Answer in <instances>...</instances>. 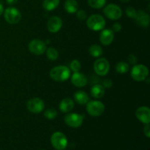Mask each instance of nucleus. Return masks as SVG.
Instances as JSON below:
<instances>
[{
	"label": "nucleus",
	"mask_w": 150,
	"mask_h": 150,
	"mask_svg": "<svg viewBox=\"0 0 150 150\" xmlns=\"http://www.w3.org/2000/svg\"><path fill=\"white\" fill-rule=\"evenodd\" d=\"M70 68L65 65H58L54 67L50 71V77L57 82L66 81L70 77Z\"/></svg>",
	"instance_id": "f257e3e1"
},
{
	"label": "nucleus",
	"mask_w": 150,
	"mask_h": 150,
	"mask_svg": "<svg viewBox=\"0 0 150 150\" xmlns=\"http://www.w3.org/2000/svg\"><path fill=\"white\" fill-rule=\"evenodd\" d=\"M130 76L136 81H144L149 76V69L144 64H135L131 69Z\"/></svg>",
	"instance_id": "f03ea898"
},
{
	"label": "nucleus",
	"mask_w": 150,
	"mask_h": 150,
	"mask_svg": "<svg viewBox=\"0 0 150 150\" xmlns=\"http://www.w3.org/2000/svg\"><path fill=\"white\" fill-rule=\"evenodd\" d=\"M86 26L92 31L103 30L105 26V20L100 14H93L86 20Z\"/></svg>",
	"instance_id": "7ed1b4c3"
},
{
	"label": "nucleus",
	"mask_w": 150,
	"mask_h": 150,
	"mask_svg": "<svg viewBox=\"0 0 150 150\" xmlns=\"http://www.w3.org/2000/svg\"><path fill=\"white\" fill-rule=\"evenodd\" d=\"M86 105L87 113L93 117H100L105 111V105H104V104L101 101H89Z\"/></svg>",
	"instance_id": "20e7f679"
},
{
	"label": "nucleus",
	"mask_w": 150,
	"mask_h": 150,
	"mask_svg": "<svg viewBox=\"0 0 150 150\" xmlns=\"http://www.w3.org/2000/svg\"><path fill=\"white\" fill-rule=\"evenodd\" d=\"M51 143L57 150H64L67 146V139L62 132H55L51 137Z\"/></svg>",
	"instance_id": "39448f33"
},
{
	"label": "nucleus",
	"mask_w": 150,
	"mask_h": 150,
	"mask_svg": "<svg viewBox=\"0 0 150 150\" xmlns=\"http://www.w3.org/2000/svg\"><path fill=\"white\" fill-rule=\"evenodd\" d=\"M103 7V12L104 15L111 20H118V19L121 18L122 16V8L117 4H107L106 6H104Z\"/></svg>",
	"instance_id": "423d86ee"
},
{
	"label": "nucleus",
	"mask_w": 150,
	"mask_h": 150,
	"mask_svg": "<svg viewBox=\"0 0 150 150\" xmlns=\"http://www.w3.org/2000/svg\"><path fill=\"white\" fill-rule=\"evenodd\" d=\"M4 17L10 24H17L21 20V13L16 7H10L4 11Z\"/></svg>",
	"instance_id": "0eeeda50"
},
{
	"label": "nucleus",
	"mask_w": 150,
	"mask_h": 150,
	"mask_svg": "<svg viewBox=\"0 0 150 150\" xmlns=\"http://www.w3.org/2000/svg\"><path fill=\"white\" fill-rule=\"evenodd\" d=\"M94 70L96 75L99 76H105L110 70V64L105 58H98L94 63Z\"/></svg>",
	"instance_id": "6e6552de"
},
{
	"label": "nucleus",
	"mask_w": 150,
	"mask_h": 150,
	"mask_svg": "<svg viewBox=\"0 0 150 150\" xmlns=\"http://www.w3.org/2000/svg\"><path fill=\"white\" fill-rule=\"evenodd\" d=\"M64 122L67 126L73 128H78L83 124V117L77 113H70L64 117Z\"/></svg>",
	"instance_id": "1a4fd4ad"
},
{
	"label": "nucleus",
	"mask_w": 150,
	"mask_h": 150,
	"mask_svg": "<svg viewBox=\"0 0 150 150\" xmlns=\"http://www.w3.org/2000/svg\"><path fill=\"white\" fill-rule=\"evenodd\" d=\"M26 108L31 113L39 114V113L42 112L45 108V103L41 98H31L26 103Z\"/></svg>",
	"instance_id": "9d476101"
},
{
	"label": "nucleus",
	"mask_w": 150,
	"mask_h": 150,
	"mask_svg": "<svg viewBox=\"0 0 150 150\" xmlns=\"http://www.w3.org/2000/svg\"><path fill=\"white\" fill-rule=\"evenodd\" d=\"M29 51L35 55H42L46 51V44L41 40L35 39L29 42L28 45Z\"/></svg>",
	"instance_id": "9b49d317"
},
{
	"label": "nucleus",
	"mask_w": 150,
	"mask_h": 150,
	"mask_svg": "<svg viewBox=\"0 0 150 150\" xmlns=\"http://www.w3.org/2000/svg\"><path fill=\"white\" fill-rule=\"evenodd\" d=\"M63 25L62 20L59 16H52L47 22V29L51 33H57L62 29Z\"/></svg>",
	"instance_id": "f8f14e48"
},
{
	"label": "nucleus",
	"mask_w": 150,
	"mask_h": 150,
	"mask_svg": "<svg viewBox=\"0 0 150 150\" xmlns=\"http://www.w3.org/2000/svg\"><path fill=\"white\" fill-rule=\"evenodd\" d=\"M136 117L141 122L144 124H149L150 109L147 106H141L136 109Z\"/></svg>",
	"instance_id": "ddd939ff"
},
{
	"label": "nucleus",
	"mask_w": 150,
	"mask_h": 150,
	"mask_svg": "<svg viewBox=\"0 0 150 150\" xmlns=\"http://www.w3.org/2000/svg\"><path fill=\"white\" fill-rule=\"evenodd\" d=\"M71 82L76 87L81 88L87 84L88 79L83 73L80 72L73 73L71 76Z\"/></svg>",
	"instance_id": "4468645a"
},
{
	"label": "nucleus",
	"mask_w": 150,
	"mask_h": 150,
	"mask_svg": "<svg viewBox=\"0 0 150 150\" xmlns=\"http://www.w3.org/2000/svg\"><path fill=\"white\" fill-rule=\"evenodd\" d=\"M114 39V32L111 29H103L100 35V41L103 45H109Z\"/></svg>",
	"instance_id": "2eb2a0df"
},
{
	"label": "nucleus",
	"mask_w": 150,
	"mask_h": 150,
	"mask_svg": "<svg viewBox=\"0 0 150 150\" xmlns=\"http://www.w3.org/2000/svg\"><path fill=\"white\" fill-rule=\"evenodd\" d=\"M135 21L139 26L142 27H148L149 25V16L144 10H140L137 11L135 17Z\"/></svg>",
	"instance_id": "dca6fc26"
},
{
	"label": "nucleus",
	"mask_w": 150,
	"mask_h": 150,
	"mask_svg": "<svg viewBox=\"0 0 150 150\" xmlns=\"http://www.w3.org/2000/svg\"><path fill=\"white\" fill-rule=\"evenodd\" d=\"M74 101L68 98H64L60 102L59 108V110L63 113H69L74 108Z\"/></svg>",
	"instance_id": "f3484780"
},
{
	"label": "nucleus",
	"mask_w": 150,
	"mask_h": 150,
	"mask_svg": "<svg viewBox=\"0 0 150 150\" xmlns=\"http://www.w3.org/2000/svg\"><path fill=\"white\" fill-rule=\"evenodd\" d=\"M105 88L99 83H95L90 89V94L92 97L95 99H100L105 95Z\"/></svg>",
	"instance_id": "a211bd4d"
},
{
	"label": "nucleus",
	"mask_w": 150,
	"mask_h": 150,
	"mask_svg": "<svg viewBox=\"0 0 150 150\" xmlns=\"http://www.w3.org/2000/svg\"><path fill=\"white\" fill-rule=\"evenodd\" d=\"M73 98H74L75 101L78 104L81 105H86L89 101V95L86 92H83V91H77V92H76L73 95Z\"/></svg>",
	"instance_id": "6ab92c4d"
},
{
	"label": "nucleus",
	"mask_w": 150,
	"mask_h": 150,
	"mask_svg": "<svg viewBox=\"0 0 150 150\" xmlns=\"http://www.w3.org/2000/svg\"><path fill=\"white\" fill-rule=\"evenodd\" d=\"M64 10L70 14H73L79 10V3L76 0H66L64 4Z\"/></svg>",
	"instance_id": "aec40b11"
},
{
	"label": "nucleus",
	"mask_w": 150,
	"mask_h": 150,
	"mask_svg": "<svg viewBox=\"0 0 150 150\" xmlns=\"http://www.w3.org/2000/svg\"><path fill=\"white\" fill-rule=\"evenodd\" d=\"M60 0H43L42 7L47 11H53L59 5Z\"/></svg>",
	"instance_id": "412c9836"
},
{
	"label": "nucleus",
	"mask_w": 150,
	"mask_h": 150,
	"mask_svg": "<svg viewBox=\"0 0 150 150\" xmlns=\"http://www.w3.org/2000/svg\"><path fill=\"white\" fill-rule=\"evenodd\" d=\"M89 53L92 57L99 58L103 54V50L100 45H98V44H93L89 47Z\"/></svg>",
	"instance_id": "4be33fe9"
},
{
	"label": "nucleus",
	"mask_w": 150,
	"mask_h": 150,
	"mask_svg": "<svg viewBox=\"0 0 150 150\" xmlns=\"http://www.w3.org/2000/svg\"><path fill=\"white\" fill-rule=\"evenodd\" d=\"M115 70L118 73L125 74V73H127L129 71V70H130V66H129L128 63L126 62H119L116 64Z\"/></svg>",
	"instance_id": "5701e85b"
},
{
	"label": "nucleus",
	"mask_w": 150,
	"mask_h": 150,
	"mask_svg": "<svg viewBox=\"0 0 150 150\" xmlns=\"http://www.w3.org/2000/svg\"><path fill=\"white\" fill-rule=\"evenodd\" d=\"M89 7L94 9H101L105 6L107 0H87Z\"/></svg>",
	"instance_id": "b1692460"
},
{
	"label": "nucleus",
	"mask_w": 150,
	"mask_h": 150,
	"mask_svg": "<svg viewBox=\"0 0 150 150\" xmlns=\"http://www.w3.org/2000/svg\"><path fill=\"white\" fill-rule=\"evenodd\" d=\"M46 52V56L47 58L49 60L51 61H55L58 59L59 57V52L57 51V49H56L55 48H53V47H50L48 49H46L45 51Z\"/></svg>",
	"instance_id": "393cba45"
},
{
	"label": "nucleus",
	"mask_w": 150,
	"mask_h": 150,
	"mask_svg": "<svg viewBox=\"0 0 150 150\" xmlns=\"http://www.w3.org/2000/svg\"><path fill=\"white\" fill-rule=\"evenodd\" d=\"M44 117L48 120H54L57 117V111L53 108H48L44 112Z\"/></svg>",
	"instance_id": "a878e982"
},
{
	"label": "nucleus",
	"mask_w": 150,
	"mask_h": 150,
	"mask_svg": "<svg viewBox=\"0 0 150 150\" xmlns=\"http://www.w3.org/2000/svg\"><path fill=\"white\" fill-rule=\"evenodd\" d=\"M81 68V62L79 60L74 59L70 63V71H73V73L79 72Z\"/></svg>",
	"instance_id": "bb28decb"
},
{
	"label": "nucleus",
	"mask_w": 150,
	"mask_h": 150,
	"mask_svg": "<svg viewBox=\"0 0 150 150\" xmlns=\"http://www.w3.org/2000/svg\"><path fill=\"white\" fill-rule=\"evenodd\" d=\"M125 13L127 17L130 18L134 19L136 16V13H137V10L133 7H128L126 8Z\"/></svg>",
	"instance_id": "cd10ccee"
},
{
	"label": "nucleus",
	"mask_w": 150,
	"mask_h": 150,
	"mask_svg": "<svg viewBox=\"0 0 150 150\" xmlns=\"http://www.w3.org/2000/svg\"><path fill=\"white\" fill-rule=\"evenodd\" d=\"M76 17L80 21H84L87 18V13L83 10H78L76 12Z\"/></svg>",
	"instance_id": "c85d7f7f"
},
{
	"label": "nucleus",
	"mask_w": 150,
	"mask_h": 150,
	"mask_svg": "<svg viewBox=\"0 0 150 150\" xmlns=\"http://www.w3.org/2000/svg\"><path fill=\"white\" fill-rule=\"evenodd\" d=\"M102 85L105 89H109L111 86H113V82L111 81V79H105L102 81Z\"/></svg>",
	"instance_id": "c756f323"
},
{
	"label": "nucleus",
	"mask_w": 150,
	"mask_h": 150,
	"mask_svg": "<svg viewBox=\"0 0 150 150\" xmlns=\"http://www.w3.org/2000/svg\"><path fill=\"white\" fill-rule=\"evenodd\" d=\"M127 61H128V62L130 63V64L135 65V64H136V63L138 62V58L136 55H134V54H130V55L128 56V58H127Z\"/></svg>",
	"instance_id": "7c9ffc66"
},
{
	"label": "nucleus",
	"mask_w": 150,
	"mask_h": 150,
	"mask_svg": "<svg viewBox=\"0 0 150 150\" xmlns=\"http://www.w3.org/2000/svg\"><path fill=\"white\" fill-rule=\"evenodd\" d=\"M122 25L120 23H114L112 26V29L111 30L114 32H119L122 29Z\"/></svg>",
	"instance_id": "2f4dec72"
},
{
	"label": "nucleus",
	"mask_w": 150,
	"mask_h": 150,
	"mask_svg": "<svg viewBox=\"0 0 150 150\" xmlns=\"http://www.w3.org/2000/svg\"><path fill=\"white\" fill-rule=\"evenodd\" d=\"M144 133L147 138L150 137V126L149 124H146L144 127Z\"/></svg>",
	"instance_id": "473e14b6"
},
{
	"label": "nucleus",
	"mask_w": 150,
	"mask_h": 150,
	"mask_svg": "<svg viewBox=\"0 0 150 150\" xmlns=\"http://www.w3.org/2000/svg\"><path fill=\"white\" fill-rule=\"evenodd\" d=\"M18 0H6V2L9 5H13V4H16Z\"/></svg>",
	"instance_id": "72a5a7b5"
},
{
	"label": "nucleus",
	"mask_w": 150,
	"mask_h": 150,
	"mask_svg": "<svg viewBox=\"0 0 150 150\" xmlns=\"http://www.w3.org/2000/svg\"><path fill=\"white\" fill-rule=\"evenodd\" d=\"M3 13H4V7H3L2 4L0 3V16H1Z\"/></svg>",
	"instance_id": "f704fd0d"
},
{
	"label": "nucleus",
	"mask_w": 150,
	"mask_h": 150,
	"mask_svg": "<svg viewBox=\"0 0 150 150\" xmlns=\"http://www.w3.org/2000/svg\"><path fill=\"white\" fill-rule=\"evenodd\" d=\"M120 1H122V2H125V3H126V2H129V1H130V0H120Z\"/></svg>",
	"instance_id": "c9c22d12"
},
{
	"label": "nucleus",
	"mask_w": 150,
	"mask_h": 150,
	"mask_svg": "<svg viewBox=\"0 0 150 150\" xmlns=\"http://www.w3.org/2000/svg\"><path fill=\"white\" fill-rule=\"evenodd\" d=\"M146 1H149V0H146Z\"/></svg>",
	"instance_id": "e433bc0d"
},
{
	"label": "nucleus",
	"mask_w": 150,
	"mask_h": 150,
	"mask_svg": "<svg viewBox=\"0 0 150 150\" xmlns=\"http://www.w3.org/2000/svg\"><path fill=\"white\" fill-rule=\"evenodd\" d=\"M41 150H43V149H41Z\"/></svg>",
	"instance_id": "4c0bfd02"
}]
</instances>
